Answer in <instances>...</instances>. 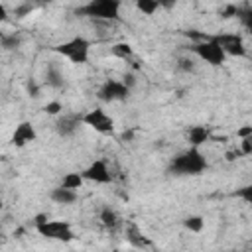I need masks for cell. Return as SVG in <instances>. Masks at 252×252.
Instances as JSON below:
<instances>
[{"label": "cell", "mask_w": 252, "mask_h": 252, "mask_svg": "<svg viewBox=\"0 0 252 252\" xmlns=\"http://www.w3.org/2000/svg\"><path fill=\"white\" fill-rule=\"evenodd\" d=\"M209 169V161L201 148H187L167 163V173L173 177H197Z\"/></svg>", "instance_id": "cell-1"}, {"label": "cell", "mask_w": 252, "mask_h": 252, "mask_svg": "<svg viewBox=\"0 0 252 252\" xmlns=\"http://www.w3.org/2000/svg\"><path fill=\"white\" fill-rule=\"evenodd\" d=\"M33 228L37 230L39 236L47 238V240H55V242H71L75 240V230H73V224L69 220H63V219H49L45 213H39L33 217Z\"/></svg>", "instance_id": "cell-2"}, {"label": "cell", "mask_w": 252, "mask_h": 252, "mask_svg": "<svg viewBox=\"0 0 252 252\" xmlns=\"http://www.w3.org/2000/svg\"><path fill=\"white\" fill-rule=\"evenodd\" d=\"M91 39H87L85 35H73L57 45H53V53L61 55L63 59H67L73 65H87L91 59Z\"/></svg>", "instance_id": "cell-3"}, {"label": "cell", "mask_w": 252, "mask_h": 252, "mask_svg": "<svg viewBox=\"0 0 252 252\" xmlns=\"http://www.w3.org/2000/svg\"><path fill=\"white\" fill-rule=\"evenodd\" d=\"M120 0H91L77 8L79 16L98 20V22H118L120 20Z\"/></svg>", "instance_id": "cell-4"}, {"label": "cell", "mask_w": 252, "mask_h": 252, "mask_svg": "<svg viewBox=\"0 0 252 252\" xmlns=\"http://www.w3.org/2000/svg\"><path fill=\"white\" fill-rule=\"evenodd\" d=\"M220 49L222 53L228 57H236V59H242L248 55V47H246V41L240 33H234V32H219V33H211L209 35Z\"/></svg>", "instance_id": "cell-5"}, {"label": "cell", "mask_w": 252, "mask_h": 252, "mask_svg": "<svg viewBox=\"0 0 252 252\" xmlns=\"http://www.w3.org/2000/svg\"><path fill=\"white\" fill-rule=\"evenodd\" d=\"M197 59H201L203 63L211 65V67H222L226 63V55L222 53V49L207 35L203 41H195L187 47Z\"/></svg>", "instance_id": "cell-6"}, {"label": "cell", "mask_w": 252, "mask_h": 252, "mask_svg": "<svg viewBox=\"0 0 252 252\" xmlns=\"http://www.w3.org/2000/svg\"><path fill=\"white\" fill-rule=\"evenodd\" d=\"M132 91L120 81V79H104L100 87L96 89V98L100 102H126L130 98Z\"/></svg>", "instance_id": "cell-7"}, {"label": "cell", "mask_w": 252, "mask_h": 252, "mask_svg": "<svg viewBox=\"0 0 252 252\" xmlns=\"http://www.w3.org/2000/svg\"><path fill=\"white\" fill-rule=\"evenodd\" d=\"M81 120H83V126H89V128H93L94 132H98L102 136H112L114 134V118L100 106L87 110L81 116Z\"/></svg>", "instance_id": "cell-8"}, {"label": "cell", "mask_w": 252, "mask_h": 252, "mask_svg": "<svg viewBox=\"0 0 252 252\" xmlns=\"http://www.w3.org/2000/svg\"><path fill=\"white\" fill-rule=\"evenodd\" d=\"M81 175H83L85 181H91V183H96V185H108L114 179L106 159H102V158L93 159L85 169H81Z\"/></svg>", "instance_id": "cell-9"}, {"label": "cell", "mask_w": 252, "mask_h": 252, "mask_svg": "<svg viewBox=\"0 0 252 252\" xmlns=\"http://www.w3.org/2000/svg\"><path fill=\"white\" fill-rule=\"evenodd\" d=\"M81 116H83V114H79V112H63V114H59V116L55 118V122H53L55 134H57L59 138H63V140L73 138V136L79 132V128L83 126Z\"/></svg>", "instance_id": "cell-10"}, {"label": "cell", "mask_w": 252, "mask_h": 252, "mask_svg": "<svg viewBox=\"0 0 252 252\" xmlns=\"http://www.w3.org/2000/svg\"><path fill=\"white\" fill-rule=\"evenodd\" d=\"M35 140H37V130L30 120L18 122L16 128L12 130V136H10V144L14 148H24L28 144H33Z\"/></svg>", "instance_id": "cell-11"}, {"label": "cell", "mask_w": 252, "mask_h": 252, "mask_svg": "<svg viewBox=\"0 0 252 252\" xmlns=\"http://www.w3.org/2000/svg\"><path fill=\"white\" fill-rule=\"evenodd\" d=\"M65 83L67 81H65V75L61 71V67L55 65L53 61H49L43 69V85H47L53 91H61V89H65Z\"/></svg>", "instance_id": "cell-12"}, {"label": "cell", "mask_w": 252, "mask_h": 252, "mask_svg": "<svg viewBox=\"0 0 252 252\" xmlns=\"http://www.w3.org/2000/svg\"><path fill=\"white\" fill-rule=\"evenodd\" d=\"M98 220H100V224L108 230V232H116V230H120L122 228V217L118 215V211L116 209H112L110 205H104L100 211H98Z\"/></svg>", "instance_id": "cell-13"}, {"label": "cell", "mask_w": 252, "mask_h": 252, "mask_svg": "<svg viewBox=\"0 0 252 252\" xmlns=\"http://www.w3.org/2000/svg\"><path fill=\"white\" fill-rule=\"evenodd\" d=\"M211 140V128L205 124H195L187 130V142L189 148H201L203 144H207Z\"/></svg>", "instance_id": "cell-14"}, {"label": "cell", "mask_w": 252, "mask_h": 252, "mask_svg": "<svg viewBox=\"0 0 252 252\" xmlns=\"http://www.w3.org/2000/svg\"><path fill=\"white\" fill-rule=\"evenodd\" d=\"M126 240H128L134 248H142V250L152 246L150 238L142 232V228H140L136 222H128V224H126Z\"/></svg>", "instance_id": "cell-15"}, {"label": "cell", "mask_w": 252, "mask_h": 252, "mask_svg": "<svg viewBox=\"0 0 252 252\" xmlns=\"http://www.w3.org/2000/svg\"><path fill=\"white\" fill-rule=\"evenodd\" d=\"M49 199L55 203V205H61V207H71L79 201V193L77 191H69V189H63V187H53L49 191Z\"/></svg>", "instance_id": "cell-16"}, {"label": "cell", "mask_w": 252, "mask_h": 252, "mask_svg": "<svg viewBox=\"0 0 252 252\" xmlns=\"http://www.w3.org/2000/svg\"><path fill=\"white\" fill-rule=\"evenodd\" d=\"M83 185H85V179H83L81 171H67L61 177V183H59V187L69 189V191H79Z\"/></svg>", "instance_id": "cell-17"}, {"label": "cell", "mask_w": 252, "mask_h": 252, "mask_svg": "<svg viewBox=\"0 0 252 252\" xmlns=\"http://www.w3.org/2000/svg\"><path fill=\"white\" fill-rule=\"evenodd\" d=\"M110 53H112V57H116V59L132 61V57H134V47H132L128 41H116V43L110 45Z\"/></svg>", "instance_id": "cell-18"}, {"label": "cell", "mask_w": 252, "mask_h": 252, "mask_svg": "<svg viewBox=\"0 0 252 252\" xmlns=\"http://www.w3.org/2000/svg\"><path fill=\"white\" fill-rule=\"evenodd\" d=\"M181 224H183L185 230H189L193 234H199L205 228V217H201V215H189V217H185L181 220Z\"/></svg>", "instance_id": "cell-19"}, {"label": "cell", "mask_w": 252, "mask_h": 252, "mask_svg": "<svg viewBox=\"0 0 252 252\" xmlns=\"http://www.w3.org/2000/svg\"><path fill=\"white\" fill-rule=\"evenodd\" d=\"M22 45V35L20 33H0V47L4 51H16Z\"/></svg>", "instance_id": "cell-20"}, {"label": "cell", "mask_w": 252, "mask_h": 252, "mask_svg": "<svg viewBox=\"0 0 252 252\" xmlns=\"http://www.w3.org/2000/svg\"><path fill=\"white\" fill-rule=\"evenodd\" d=\"M175 69H177L179 73L191 75V73L197 71V61H195L191 55H181V57H177V61H175Z\"/></svg>", "instance_id": "cell-21"}, {"label": "cell", "mask_w": 252, "mask_h": 252, "mask_svg": "<svg viewBox=\"0 0 252 252\" xmlns=\"http://www.w3.org/2000/svg\"><path fill=\"white\" fill-rule=\"evenodd\" d=\"M136 10L138 12H142L144 16H154L161 6H159V2L158 0H136Z\"/></svg>", "instance_id": "cell-22"}, {"label": "cell", "mask_w": 252, "mask_h": 252, "mask_svg": "<svg viewBox=\"0 0 252 252\" xmlns=\"http://www.w3.org/2000/svg\"><path fill=\"white\" fill-rule=\"evenodd\" d=\"M47 116H59V114H63V110H65V106H63V102L61 100H57V98H53V100H47L45 104H43V108H41Z\"/></svg>", "instance_id": "cell-23"}, {"label": "cell", "mask_w": 252, "mask_h": 252, "mask_svg": "<svg viewBox=\"0 0 252 252\" xmlns=\"http://www.w3.org/2000/svg\"><path fill=\"white\" fill-rule=\"evenodd\" d=\"M26 93L30 98H39L41 96V83H37V79L30 77L26 81Z\"/></svg>", "instance_id": "cell-24"}, {"label": "cell", "mask_w": 252, "mask_h": 252, "mask_svg": "<svg viewBox=\"0 0 252 252\" xmlns=\"http://www.w3.org/2000/svg\"><path fill=\"white\" fill-rule=\"evenodd\" d=\"M33 4H30V2H20L16 8H14V16L16 18H26V16H30L32 12H33Z\"/></svg>", "instance_id": "cell-25"}, {"label": "cell", "mask_w": 252, "mask_h": 252, "mask_svg": "<svg viewBox=\"0 0 252 252\" xmlns=\"http://www.w3.org/2000/svg\"><path fill=\"white\" fill-rule=\"evenodd\" d=\"M120 81H122L130 91H134V89H136V85H138V75H136L134 71H126V73L120 77Z\"/></svg>", "instance_id": "cell-26"}, {"label": "cell", "mask_w": 252, "mask_h": 252, "mask_svg": "<svg viewBox=\"0 0 252 252\" xmlns=\"http://www.w3.org/2000/svg\"><path fill=\"white\" fill-rule=\"evenodd\" d=\"M238 152L242 154V158L252 156V136H250V138H242V140L238 142Z\"/></svg>", "instance_id": "cell-27"}, {"label": "cell", "mask_w": 252, "mask_h": 252, "mask_svg": "<svg viewBox=\"0 0 252 252\" xmlns=\"http://www.w3.org/2000/svg\"><path fill=\"white\" fill-rule=\"evenodd\" d=\"M236 197H240L244 203H252V185H244L236 189Z\"/></svg>", "instance_id": "cell-28"}, {"label": "cell", "mask_w": 252, "mask_h": 252, "mask_svg": "<svg viewBox=\"0 0 252 252\" xmlns=\"http://www.w3.org/2000/svg\"><path fill=\"white\" fill-rule=\"evenodd\" d=\"M236 10H238L236 4H226V6H222L220 16H222V18H236Z\"/></svg>", "instance_id": "cell-29"}, {"label": "cell", "mask_w": 252, "mask_h": 252, "mask_svg": "<svg viewBox=\"0 0 252 252\" xmlns=\"http://www.w3.org/2000/svg\"><path fill=\"white\" fill-rule=\"evenodd\" d=\"M250 136H252V126H250V124H244V126H240V128L236 130V138H238V140L250 138Z\"/></svg>", "instance_id": "cell-30"}, {"label": "cell", "mask_w": 252, "mask_h": 252, "mask_svg": "<svg viewBox=\"0 0 252 252\" xmlns=\"http://www.w3.org/2000/svg\"><path fill=\"white\" fill-rule=\"evenodd\" d=\"M224 156H226V161H234V159L242 158V154L238 152V148H236V150H230V152H226Z\"/></svg>", "instance_id": "cell-31"}, {"label": "cell", "mask_w": 252, "mask_h": 252, "mask_svg": "<svg viewBox=\"0 0 252 252\" xmlns=\"http://www.w3.org/2000/svg\"><path fill=\"white\" fill-rule=\"evenodd\" d=\"M6 20H8V8L4 4H0V24L6 22Z\"/></svg>", "instance_id": "cell-32"}, {"label": "cell", "mask_w": 252, "mask_h": 252, "mask_svg": "<svg viewBox=\"0 0 252 252\" xmlns=\"http://www.w3.org/2000/svg\"><path fill=\"white\" fill-rule=\"evenodd\" d=\"M2 207H4V201H2V199H0V209H2Z\"/></svg>", "instance_id": "cell-33"}, {"label": "cell", "mask_w": 252, "mask_h": 252, "mask_svg": "<svg viewBox=\"0 0 252 252\" xmlns=\"http://www.w3.org/2000/svg\"><path fill=\"white\" fill-rule=\"evenodd\" d=\"M167 252H175V250H167Z\"/></svg>", "instance_id": "cell-34"}]
</instances>
